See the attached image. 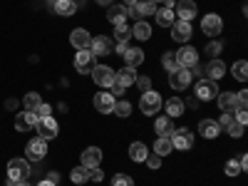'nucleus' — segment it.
Wrapping results in <instances>:
<instances>
[{"label":"nucleus","mask_w":248,"mask_h":186,"mask_svg":"<svg viewBox=\"0 0 248 186\" xmlns=\"http://www.w3.org/2000/svg\"><path fill=\"white\" fill-rule=\"evenodd\" d=\"M169 139H171V147L174 149H191L194 147V134H191V129H186V127H181V129H174L171 134H169Z\"/></svg>","instance_id":"2"},{"label":"nucleus","mask_w":248,"mask_h":186,"mask_svg":"<svg viewBox=\"0 0 248 186\" xmlns=\"http://www.w3.org/2000/svg\"><path fill=\"white\" fill-rule=\"evenodd\" d=\"M161 65H164V70H167V72H174V70L179 67L176 55H174V52H164V57H161Z\"/></svg>","instance_id":"37"},{"label":"nucleus","mask_w":248,"mask_h":186,"mask_svg":"<svg viewBox=\"0 0 248 186\" xmlns=\"http://www.w3.org/2000/svg\"><path fill=\"white\" fill-rule=\"evenodd\" d=\"M70 43H72L77 50H90V45H92V35H90L85 28H77V30L70 32Z\"/></svg>","instance_id":"15"},{"label":"nucleus","mask_w":248,"mask_h":186,"mask_svg":"<svg viewBox=\"0 0 248 186\" xmlns=\"http://www.w3.org/2000/svg\"><path fill=\"white\" fill-rule=\"evenodd\" d=\"M149 35H152V25L149 23H134V28H132V37H137V40H149Z\"/></svg>","instance_id":"31"},{"label":"nucleus","mask_w":248,"mask_h":186,"mask_svg":"<svg viewBox=\"0 0 248 186\" xmlns=\"http://www.w3.org/2000/svg\"><path fill=\"white\" fill-rule=\"evenodd\" d=\"M23 102H25V109H28V112H35L40 105H43V99H40V94H37V92L25 94V99H23Z\"/></svg>","instance_id":"36"},{"label":"nucleus","mask_w":248,"mask_h":186,"mask_svg":"<svg viewBox=\"0 0 248 186\" xmlns=\"http://www.w3.org/2000/svg\"><path fill=\"white\" fill-rule=\"evenodd\" d=\"M112 97H119V94H124V87L122 85H117V82H114V85H112V92H109Z\"/></svg>","instance_id":"49"},{"label":"nucleus","mask_w":248,"mask_h":186,"mask_svg":"<svg viewBox=\"0 0 248 186\" xmlns=\"http://www.w3.org/2000/svg\"><path fill=\"white\" fill-rule=\"evenodd\" d=\"M176 15H179V20H186V23H189V20L196 15V3L194 0H179L176 3Z\"/></svg>","instance_id":"22"},{"label":"nucleus","mask_w":248,"mask_h":186,"mask_svg":"<svg viewBox=\"0 0 248 186\" xmlns=\"http://www.w3.org/2000/svg\"><path fill=\"white\" fill-rule=\"evenodd\" d=\"M164 8H171L174 10V0H164Z\"/></svg>","instance_id":"57"},{"label":"nucleus","mask_w":248,"mask_h":186,"mask_svg":"<svg viewBox=\"0 0 248 186\" xmlns=\"http://www.w3.org/2000/svg\"><path fill=\"white\" fill-rule=\"evenodd\" d=\"M129 37H132V28L114 25V43H129Z\"/></svg>","instance_id":"34"},{"label":"nucleus","mask_w":248,"mask_h":186,"mask_svg":"<svg viewBox=\"0 0 248 186\" xmlns=\"http://www.w3.org/2000/svg\"><path fill=\"white\" fill-rule=\"evenodd\" d=\"M186 105H189L191 109H196V107H199V99H196V97H189V99H186Z\"/></svg>","instance_id":"50"},{"label":"nucleus","mask_w":248,"mask_h":186,"mask_svg":"<svg viewBox=\"0 0 248 186\" xmlns=\"http://www.w3.org/2000/svg\"><path fill=\"white\" fill-rule=\"evenodd\" d=\"M47 181L57 184V181H60V174H57V171H50V174H47Z\"/></svg>","instance_id":"51"},{"label":"nucleus","mask_w":248,"mask_h":186,"mask_svg":"<svg viewBox=\"0 0 248 186\" xmlns=\"http://www.w3.org/2000/svg\"><path fill=\"white\" fill-rule=\"evenodd\" d=\"M124 60H127V67H137L144 62V52L139 47H127L124 50Z\"/></svg>","instance_id":"27"},{"label":"nucleus","mask_w":248,"mask_h":186,"mask_svg":"<svg viewBox=\"0 0 248 186\" xmlns=\"http://www.w3.org/2000/svg\"><path fill=\"white\" fill-rule=\"evenodd\" d=\"M37 186H57V184H52V181H47V179H43V181H40Z\"/></svg>","instance_id":"55"},{"label":"nucleus","mask_w":248,"mask_h":186,"mask_svg":"<svg viewBox=\"0 0 248 186\" xmlns=\"http://www.w3.org/2000/svg\"><path fill=\"white\" fill-rule=\"evenodd\" d=\"M99 161H102V152L97 147H87L85 152H82V167L94 169V167H99Z\"/></svg>","instance_id":"21"},{"label":"nucleus","mask_w":248,"mask_h":186,"mask_svg":"<svg viewBox=\"0 0 248 186\" xmlns=\"http://www.w3.org/2000/svg\"><path fill=\"white\" fill-rule=\"evenodd\" d=\"M238 164H241V169L246 171V167H248V156H246V154H241V159H238Z\"/></svg>","instance_id":"53"},{"label":"nucleus","mask_w":248,"mask_h":186,"mask_svg":"<svg viewBox=\"0 0 248 186\" xmlns=\"http://www.w3.org/2000/svg\"><path fill=\"white\" fill-rule=\"evenodd\" d=\"M206 75H209V79H214V82H218L223 75H226V65L221 60H211L209 65H206Z\"/></svg>","instance_id":"24"},{"label":"nucleus","mask_w":248,"mask_h":186,"mask_svg":"<svg viewBox=\"0 0 248 186\" xmlns=\"http://www.w3.org/2000/svg\"><path fill=\"white\" fill-rule=\"evenodd\" d=\"M50 112H52V107H50V105H45V102H43V105H40V107L35 109V114H37L40 119H43V117H50Z\"/></svg>","instance_id":"45"},{"label":"nucleus","mask_w":248,"mask_h":186,"mask_svg":"<svg viewBox=\"0 0 248 186\" xmlns=\"http://www.w3.org/2000/svg\"><path fill=\"white\" fill-rule=\"evenodd\" d=\"M147 154H149L147 144H144V141H132V147H129V159L132 161H144Z\"/></svg>","instance_id":"25"},{"label":"nucleus","mask_w":248,"mask_h":186,"mask_svg":"<svg viewBox=\"0 0 248 186\" xmlns=\"http://www.w3.org/2000/svg\"><path fill=\"white\" fill-rule=\"evenodd\" d=\"M169 85L174 90H186L191 85V70H186V67H176L174 72H169Z\"/></svg>","instance_id":"8"},{"label":"nucleus","mask_w":248,"mask_h":186,"mask_svg":"<svg viewBox=\"0 0 248 186\" xmlns=\"http://www.w3.org/2000/svg\"><path fill=\"white\" fill-rule=\"evenodd\" d=\"M25 154H28V161H40V159H45L47 154V141L43 137H35L28 141V147H25Z\"/></svg>","instance_id":"5"},{"label":"nucleus","mask_w":248,"mask_h":186,"mask_svg":"<svg viewBox=\"0 0 248 186\" xmlns=\"http://www.w3.org/2000/svg\"><path fill=\"white\" fill-rule=\"evenodd\" d=\"M70 179L75 184H85V181H90V169L87 167H75L72 174H70Z\"/></svg>","instance_id":"35"},{"label":"nucleus","mask_w":248,"mask_h":186,"mask_svg":"<svg viewBox=\"0 0 248 186\" xmlns=\"http://www.w3.org/2000/svg\"><path fill=\"white\" fill-rule=\"evenodd\" d=\"M134 3H137V0H124V5H127V8H132Z\"/></svg>","instance_id":"58"},{"label":"nucleus","mask_w":248,"mask_h":186,"mask_svg":"<svg viewBox=\"0 0 248 186\" xmlns=\"http://www.w3.org/2000/svg\"><path fill=\"white\" fill-rule=\"evenodd\" d=\"M94 60H97V57H94L90 50H79V52L75 55V70H77L79 75H90V72L97 67Z\"/></svg>","instance_id":"3"},{"label":"nucleus","mask_w":248,"mask_h":186,"mask_svg":"<svg viewBox=\"0 0 248 186\" xmlns=\"http://www.w3.org/2000/svg\"><path fill=\"white\" fill-rule=\"evenodd\" d=\"M94 109H97L99 114H112V109H114V97H112L109 92L94 94Z\"/></svg>","instance_id":"16"},{"label":"nucleus","mask_w":248,"mask_h":186,"mask_svg":"<svg viewBox=\"0 0 248 186\" xmlns=\"http://www.w3.org/2000/svg\"><path fill=\"white\" fill-rule=\"evenodd\" d=\"M226 129H229V134H231V137H236V139H238V137H243V124H238L236 119H233Z\"/></svg>","instance_id":"42"},{"label":"nucleus","mask_w":248,"mask_h":186,"mask_svg":"<svg viewBox=\"0 0 248 186\" xmlns=\"http://www.w3.org/2000/svg\"><path fill=\"white\" fill-rule=\"evenodd\" d=\"M218 132H221L218 122H214V119H201V122H199V134H201V137H206V139H216Z\"/></svg>","instance_id":"23"},{"label":"nucleus","mask_w":248,"mask_h":186,"mask_svg":"<svg viewBox=\"0 0 248 186\" xmlns=\"http://www.w3.org/2000/svg\"><path fill=\"white\" fill-rule=\"evenodd\" d=\"M231 122H233V114H231V112H226V114L218 119V127H229Z\"/></svg>","instance_id":"48"},{"label":"nucleus","mask_w":248,"mask_h":186,"mask_svg":"<svg viewBox=\"0 0 248 186\" xmlns=\"http://www.w3.org/2000/svg\"><path fill=\"white\" fill-rule=\"evenodd\" d=\"M90 75L94 77V82H97L99 87H112L114 85V70L107 67V65H97Z\"/></svg>","instance_id":"11"},{"label":"nucleus","mask_w":248,"mask_h":186,"mask_svg":"<svg viewBox=\"0 0 248 186\" xmlns=\"http://www.w3.org/2000/svg\"><path fill=\"white\" fill-rule=\"evenodd\" d=\"M114 50H117L119 55H124V50H127V43H117V45H114Z\"/></svg>","instance_id":"52"},{"label":"nucleus","mask_w":248,"mask_h":186,"mask_svg":"<svg viewBox=\"0 0 248 186\" xmlns=\"http://www.w3.org/2000/svg\"><path fill=\"white\" fill-rule=\"evenodd\" d=\"M241 171H243V169H241V164H238V161H233V159H231V161H226V174H229V176H238Z\"/></svg>","instance_id":"39"},{"label":"nucleus","mask_w":248,"mask_h":186,"mask_svg":"<svg viewBox=\"0 0 248 186\" xmlns=\"http://www.w3.org/2000/svg\"><path fill=\"white\" fill-rule=\"evenodd\" d=\"M201 30H203V35H218L221 30H223V20H221V15H216V13H209V15H203V20H201Z\"/></svg>","instance_id":"9"},{"label":"nucleus","mask_w":248,"mask_h":186,"mask_svg":"<svg viewBox=\"0 0 248 186\" xmlns=\"http://www.w3.org/2000/svg\"><path fill=\"white\" fill-rule=\"evenodd\" d=\"M216 99H218V107L223 109V112H236L238 109V99H236V92H218L216 94Z\"/></svg>","instance_id":"18"},{"label":"nucleus","mask_w":248,"mask_h":186,"mask_svg":"<svg viewBox=\"0 0 248 186\" xmlns=\"http://www.w3.org/2000/svg\"><path fill=\"white\" fill-rule=\"evenodd\" d=\"M218 52H221V43H218V40H214V43L206 45V55H211V60H214V55H218Z\"/></svg>","instance_id":"44"},{"label":"nucleus","mask_w":248,"mask_h":186,"mask_svg":"<svg viewBox=\"0 0 248 186\" xmlns=\"http://www.w3.org/2000/svg\"><path fill=\"white\" fill-rule=\"evenodd\" d=\"M117 117H129L132 114V105H129V102H114V109H112Z\"/></svg>","instance_id":"38"},{"label":"nucleus","mask_w":248,"mask_h":186,"mask_svg":"<svg viewBox=\"0 0 248 186\" xmlns=\"http://www.w3.org/2000/svg\"><path fill=\"white\" fill-rule=\"evenodd\" d=\"M127 17H129V8L127 5H112L107 10V20L112 25H124V23H127Z\"/></svg>","instance_id":"17"},{"label":"nucleus","mask_w":248,"mask_h":186,"mask_svg":"<svg viewBox=\"0 0 248 186\" xmlns=\"http://www.w3.org/2000/svg\"><path fill=\"white\" fill-rule=\"evenodd\" d=\"M8 186H30L28 181H8Z\"/></svg>","instance_id":"54"},{"label":"nucleus","mask_w":248,"mask_h":186,"mask_svg":"<svg viewBox=\"0 0 248 186\" xmlns=\"http://www.w3.org/2000/svg\"><path fill=\"white\" fill-rule=\"evenodd\" d=\"M30 174V161L28 159H13L8 164V176L10 181H25Z\"/></svg>","instance_id":"4"},{"label":"nucleus","mask_w":248,"mask_h":186,"mask_svg":"<svg viewBox=\"0 0 248 186\" xmlns=\"http://www.w3.org/2000/svg\"><path fill=\"white\" fill-rule=\"evenodd\" d=\"M171 37L176 40V43H189V37H191V25L186 23V20H174V25H171Z\"/></svg>","instance_id":"14"},{"label":"nucleus","mask_w":248,"mask_h":186,"mask_svg":"<svg viewBox=\"0 0 248 186\" xmlns=\"http://www.w3.org/2000/svg\"><path fill=\"white\" fill-rule=\"evenodd\" d=\"M154 15H156V25L159 28H171L174 25V10L171 8H161Z\"/></svg>","instance_id":"26"},{"label":"nucleus","mask_w":248,"mask_h":186,"mask_svg":"<svg viewBox=\"0 0 248 186\" xmlns=\"http://www.w3.org/2000/svg\"><path fill=\"white\" fill-rule=\"evenodd\" d=\"M164 107H167V117H181L186 105H184V102H181L179 97H171V99H169Z\"/></svg>","instance_id":"30"},{"label":"nucleus","mask_w":248,"mask_h":186,"mask_svg":"<svg viewBox=\"0 0 248 186\" xmlns=\"http://www.w3.org/2000/svg\"><path fill=\"white\" fill-rule=\"evenodd\" d=\"M114 82H117V85H122L124 90L132 87L134 82H137V72H134V67H122L119 72H114Z\"/></svg>","instance_id":"20"},{"label":"nucleus","mask_w":248,"mask_h":186,"mask_svg":"<svg viewBox=\"0 0 248 186\" xmlns=\"http://www.w3.org/2000/svg\"><path fill=\"white\" fill-rule=\"evenodd\" d=\"M112 50H114V43H112L109 37H105V35L94 37L92 45H90V52H92L94 57H107V55H112Z\"/></svg>","instance_id":"10"},{"label":"nucleus","mask_w":248,"mask_h":186,"mask_svg":"<svg viewBox=\"0 0 248 186\" xmlns=\"http://www.w3.org/2000/svg\"><path fill=\"white\" fill-rule=\"evenodd\" d=\"M144 164H147L149 169H159V167H161V156H159V154H147Z\"/></svg>","instance_id":"41"},{"label":"nucleus","mask_w":248,"mask_h":186,"mask_svg":"<svg viewBox=\"0 0 248 186\" xmlns=\"http://www.w3.org/2000/svg\"><path fill=\"white\" fill-rule=\"evenodd\" d=\"M161 97H159V92H154V90H149V92H144L141 94V99H139V109H141V114H156L159 109H161Z\"/></svg>","instance_id":"1"},{"label":"nucleus","mask_w":248,"mask_h":186,"mask_svg":"<svg viewBox=\"0 0 248 186\" xmlns=\"http://www.w3.org/2000/svg\"><path fill=\"white\" fill-rule=\"evenodd\" d=\"M134 85H137L141 92H149V90H152V79H149V77H137Z\"/></svg>","instance_id":"43"},{"label":"nucleus","mask_w":248,"mask_h":186,"mask_svg":"<svg viewBox=\"0 0 248 186\" xmlns=\"http://www.w3.org/2000/svg\"><path fill=\"white\" fill-rule=\"evenodd\" d=\"M112 186H134V181H132V176H127V174H117L114 181H112Z\"/></svg>","instance_id":"40"},{"label":"nucleus","mask_w":248,"mask_h":186,"mask_svg":"<svg viewBox=\"0 0 248 186\" xmlns=\"http://www.w3.org/2000/svg\"><path fill=\"white\" fill-rule=\"evenodd\" d=\"M231 72H233V77H236L238 82H246V77H248V62H246V60H238V62H233Z\"/></svg>","instance_id":"33"},{"label":"nucleus","mask_w":248,"mask_h":186,"mask_svg":"<svg viewBox=\"0 0 248 186\" xmlns=\"http://www.w3.org/2000/svg\"><path fill=\"white\" fill-rule=\"evenodd\" d=\"M152 3H154V5H156V3H159V0H152Z\"/></svg>","instance_id":"59"},{"label":"nucleus","mask_w":248,"mask_h":186,"mask_svg":"<svg viewBox=\"0 0 248 186\" xmlns=\"http://www.w3.org/2000/svg\"><path fill=\"white\" fill-rule=\"evenodd\" d=\"M216 94H218V85H216L214 79L206 77V79H199V82H196V99H199V102H209V99H214Z\"/></svg>","instance_id":"6"},{"label":"nucleus","mask_w":248,"mask_h":186,"mask_svg":"<svg viewBox=\"0 0 248 186\" xmlns=\"http://www.w3.org/2000/svg\"><path fill=\"white\" fill-rule=\"evenodd\" d=\"M57 132H60V127H57V122H55L52 117H43V119H37V134L43 137L45 141H47V139H55V137H57Z\"/></svg>","instance_id":"13"},{"label":"nucleus","mask_w":248,"mask_h":186,"mask_svg":"<svg viewBox=\"0 0 248 186\" xmlns=\"http://www.w3.org/2000/svg\"><path fill=\"white\" fill-rule=\"evenodd\" d=\"M77 5H75V0H55V13L62 15V17H67V15H75Z\"/></svg>","instance_id":"28"},{"label":"nucleus","mask_w":248,"mask_h":186,"mask_svg":"<svg viewBox=\"0 0 248 186\" xmlns=\"http://www.w3.org/2000/svg\"><path fill=\"white\" fill-rule=\"evenodd\" d=\"M156 132H159V137H169V134L174 132L171 117H159V119H156Z\"/></svg>","instance_id":"32"},{"label":"nucleus","mask_w":248,"mask_h":186,"mask_svg":"<svg viewBox=\"0 0 248 186\" xmlns=\"http://www.w3.org/2000/svg\"><path fill=\"white\" fill-rule=\"evenodd\" d=\"M154 13H156V5L152 0H137L129 8V15H137V17H147V15H154Z\"/></svg>","instance_id":"19"},{"label":"nucleus","mask_w":248,"mask_h":186,"mask_svg":"<svg viewBox=\"0 0 248 186\" xmlns=\"http://www.w3.org/2000/svg\"><path fill=\"white\" fill-rule=\"evenodd\" d=\"M176 55V62H179V67H186V70H191V67H196V62H199V52L191 47V45H184L179 52H174Z\"/></svg>","instance_id":"7"},{"label":"nucleus","mask_w":248,"mask_h":186,"mask_svg":"<svg viewBox=\"0 0 248 186\" xmlns=\"http://www.w3.org/2000/svg\"><path fill=\"white\" fill-rule=\"evenodd\" d=\"M102 179H105V171H102L99 167L90 169V181H102Z\"/></svg>","instance_id":"46"},{"label":"nucleus","mask_w":248,"mask_h":186,"mask_svg":"<svg viewBox=\"0 0 248 186\" xmlns=\"http://www.w3.org/2000/svg\"><path fill=\"white\" fill-rule=\"evenodd\" d=\"M94 3H99V5H112L114 0H94Z\"/></svg>","instance_id":"56"},{"label":"nucleus","mask_w":248,"mask_h":186,"mask_svg":"<svg viewBox=\"0 0 248 186\" xmlns=\"http://www.w3.org/2000/svg\"><path fill=\"white\" fill-rule=\"evenodd\" d=\"M236 122L246 127V122H248V112H246V109H236Z\"/></svg>","instance_id":"47"},{"label":"nucleus","mask_w":248,"mask_h":186,"mask_svg":"<svg viewBox=\"0 0 248 186\" xmlns=\"http://www.w3.org/2000/svg\"><path fill=\"white\" fill-rule=\"evenodd\" d=\"M37 114L35 112H20V114H15V129L17 132H30V129H35L37 127Z\"/></svg>","instance_id":"12"},{"label":"nucleus","mask_w":248,"mask_h":186,"mask_svg":"<svg viewBox=\"0 0 248 186\" xmlns=\"http://www.w3.org/2000/svg\"><path fill=\"white\" fill-rule=\"evenodd\" d=\"M171 152H174V147H171V139H169V137H159V139L154 141V154L167 156V154H171Z\"/></svg>","instance_id":"29"}]
</instances>
